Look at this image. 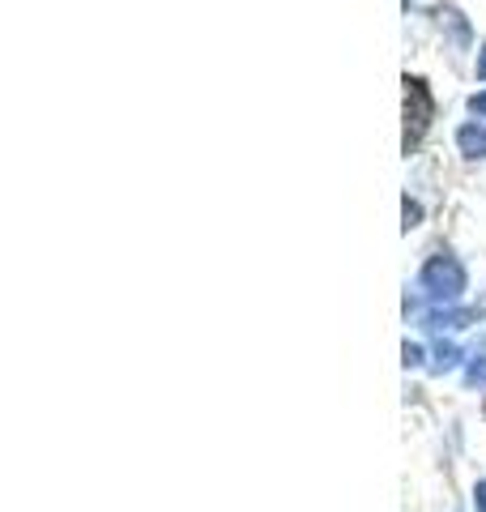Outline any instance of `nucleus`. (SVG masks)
Masks as SVG:
<instances>
[{
	"label": "nucleus",
	"mask_w": 486,
	"mask_h": 512,
	"mask_svg": "<svg viewBox=\"0 0 486 512\" xmlns=\"http://www.w3.org/2000/svg\"><path fill=\"white\" fill-rule=\"evenodd\" d=\"M469 320H478V312H440V308H435V312H427V329H435V333H444V329H465L469 325Z\"/></svg>",
	"instance_id": "nucleus-4"
},
{
	"label": "nucleus",
	"mask_w": 486,
	"mask_h": 512,
	"mask_svg": "<svg viewBox=\"0 0 486 512\" xmlns=\"http://www.w3.org/2000/svg\"><path fill=\"white\" fill-rule=\"evenodd\" d=\"M478 77H482V82H486V47H482V52H478Z\"/></svg>",
	"instance_id": "nucleus-11"
},
{
	"label": "nucleus",
	"mask_w": 486,
	"mask_h": 512,
	"mask_svg": "<svg viewBox=\"0 0 486 512\" xmlns=\"http://www.w3.org/2000/svg\"><path fill=\"white\" fill-rule=\"evenodd\" d=\"M461 363V350L457 346H452V342H440V346H435V359H431V372H452V367H457Z\"/></svg>",
	"instance_id": "nucleus-5"
},
{
	"label": "nucleus",
	"mask_w": 486,
	"mask_h": 512,
	"mask_svg": "<svg viewBox=\"0 0 486 512\" xmlns=\"http://www.w3.org/2000/svg\"><path fill=\"white\" fill-rule=\"evenodd\" d=\"M469 111H474V116H486V90H482V94H474V99H469Z\"/></svg>",
	"instance_id": "nucleus-9"
},
{
	"label": "nucleus",
	"mask_w": 486,
	"mask_h": 512,
	"mask_svg": "<svg viewBox=\"0 0 486 512\" xmlns=\"http://www.w3.org/2000/svg\"><path fill=\"white\" fill-rule=\"evenodd\" d=\"M474 504H478V512H486V478L474 487Z\"/></svg>",
	"instance_id": "nucleus-10"
},
{
	"label": "nucleus",
	"mask_w": 486,
	"mask_h": 512,
	"mask_svg": "<svg viewBox=\"0 0 486 512\" xmlns=\"http://www.w3.org/2000/svg\"><path fill=\"white\" fill-rule=\"evenodd\" d=\"M401 363H405V367H423V346H418V342H405V346H401Z\"/></svg>",
	"instance_id": "nucleus-8"
},
{
	"label": "nucleus",
	"mask_w": 486,
	"mask_h": 512,
	"mask_svg": "<svg viewBox=\"0 0 486 512\" xmlns=\"http://www.w3.org/2000/svg\"><path fill=\"white\" fill-rule=\"evenodd\" d=\"M401 214H405V222H401V231H405V235H410V231L418 227V222H423V205H418V201H410V197H405V205H401Z\"/></svg>",
	"instance_id": "nucleus-6"
},
{
	"label": "nucleus",
	"mask_w": 486,
	"mask_h": 512,
	"mask_svg": "<svg viewBox=\"0 0 486 512\" xmlns=\"http://www.w3.org/2000/svg\"><path fill=\"white\" fill-rule=\"evenodd\" d=\"M465 384H474V389H478V384H486V350H482V355H474V363H469Z\"/></svg>",
	"instance_id": "nucleus-7"
},
{
	"label": "nucleus",
	"mask_w": 486,
	"mask_h": 512,
	"mask_svg": "<svg viewBox=\"0 0 486 512\" xmlns=\"http://www.w3.org/2000/svg\"><path fill=\"white\" fill-rule=\"evenodd\" d=\"M401 86H405V133H401V154H414L418 146H423V137H427V128L435 120V99H431V86L423 82V77H410L405 73L401 77Z\"/></svg>",
	"instance_id": "nucleus-1"
},
{
	"label": "nucleus",
	"mask_w": 486,
	"mask_h": 512,
	"mask_svg": "<svg viewBox=\"0 0 486 512\" xmlns=\"http://www.w3.org/2000/svg\"><path fill=\"white\" fill-rule=\"evenodd\" d=\"M482 410H486V406H482Z\"/></svg>",
	"instance_id": "nucleus-12"
},
{
	"label": "nucleus",
	"mask_w": 486,
	"mask_h": 512,
	"mask_svg": "<svg viewBox=\"0 0 486 512\" xmlns=\"http://www.w3.org/2000/svg\"><path fill=\"white\" fill-rule=\"evenodd\" d=\"M457 146L465 158H486V124H465L461 133H457Z\"/></svg>",
	"instance_id": "nucleus-3"
},
{
	"label": "nucleus",
	"mask_w": 486,
	"mask_h": 512,
	"mask_svg": "<svg viewBox=\"0 0 486 512\" xmlns=\"http://www.w3.org/2000/svg\"><path fill=\"white\" fill-rule=\"evenodd\" d=\"M423 291L435 299V303H452L461 299L465 291V269L452 252H435L431 261L423 265Z\"/></svg>",
	"instance_id": "nucleus-2"
}]
</instances>
